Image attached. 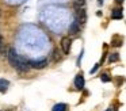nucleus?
I'll return each mask as SVG.
<instances>
[{"label": "nucleus", "mask_w": 126, "mask_h": 111, "mask_svg": "<svg viewBox=\"0 0 126 111\" xmlns=\"http://www.w3.org/2000/svg\"><path fill=\"white\" fill-rule=\"evenodd\" d=\"M85 0H75V5H79V7H84Z\"/></svg>", "instance_id": "15"}, {"label": "nucleus", "mask_w": 126, "mask_h": 111, "mask_svg": "<svg viewBox=\"0 0 126 111\" xmlns=\"http://www.w3.org/2000/svg\"><path fill=\"white\" fill-rule=\"evenodd\" d=\"M100 80L104 81V83H109V81H111V77H110L109 73H103V75L100 76Z\"/></svg>", "instance_id": "13"}, {"label": "nucleus", "mask_w": 126, "mask_h": 111, "mask_svg": "<svg viewBox=\"0 0 126 111\" xmlns=\"http://www.w3.org/2000/svg\"><path fill=\"white\" fill-rule=\"evenodd\" d=\"M29 68H30L29 62L26 61L25 58H22V57L19 56V58H18V64H16V66H15V69L19 70V72H27Z\"/></svg>", "instance_id": "3"}, {"label": "nucleus", "mask_w": 126, "mask_h": 111, "mask_svg": "<svg viewBox=\"0 0 126 111\" xmlns=\"http://www.w3.org/2000/svg\"><path fill=\"white\" fill-rule=\"evenodd\" d=\"M98 68H99V64H96V65H95V66H94V68H92V69H91V70H90V72H91V73H92V75H94V73H95V72H96V70H98Z\"/></svg>", "instance_id": "16"}, {"label": "nucleus", "mask_w": 126, "mask_h": 111, "mask_svg": "<svg viewBox=\"0 0 126 111\" xmlns=\"http://www.w3.org/2000/svg\"><path fill=\"white\" fill-rule=\"evenodd\" d=\"M8 85H10V81L8 80H6V79H0V92H1V94L7 92Z\"/></svg>", "instance_id": "8"}, {"label": "nucleus", "mask_w": 126, "mask_h": 111, "mask_svg": "<svg viewBox=\"0 0 126 111\" xmlns=\"http://www.w3.org/2000/svg\"><path fill=\"white\" fill-rule=\"evenodd\" d=\"M123 14H122V8H114L112 10V14H111V18L112 19H122Z\"/></svg>", "instance_id": "9"}, {"label": "nucleus", "mask_w": 126, "mask_h": 111, "mask_svg": "<svg viewBox=\"0 0 126 111\" xmlns=\"http://www.w3.org/2000/svg\"><path fill=\"white\" fill-rule=\"evenodd\" d=\"M7 58H8V62H10V65L11 66H16V64H18V58H19V56H18V53L15 51V49H10L8 50V54H7Z\"/></svg>", "instance_id": "2"}, {"label": "nucleus", "mask_w": 126, "mask_h": 111, "mask_svg": "<svg viewBox=\"0 0 126 111\" xmlns=\"http://www.w3.org/2000/svg\"><path fill=\"white\" fill-rule=\"evenodd\" d=\"M0 15H1V11H0Z\"/></svg>", "instance_id": "19"}, {"label": "nucleus", "mask_w": 126, "mask_h": 111, "mask_svg": "<svg viewBox=\"0 0 126 111\" xmlns=\"http://www.w3.org/2000/svg\"><path fill=\"white\" fill-rule=\"evenodd\" d=\"M71 43H72V41H71V38H68V37H64L63 39H61V49H63L64 54L69 53V50H71Z\"/></svg>", "instance_id": "4"}, {"label": "nucleus", "mask_w": 126, "mask_h": 111, "mask_svg": "<svg viewBox=\"0 0 126 111\" xmlns=\"http://www.w3.org/2000/svg\"><path fill=\"white\" fill-rule=\"evenodd\" d=\"M4 53V41L3 38H1V35H0V56Z\"/></svg>", "instance_id": "14"}, {"label": "nucleus", "mask_w": 126, "mask_h": 111, "mask_svg": "<svg viewBox=\"0 0 126 111\" xmlns=\"http://www.w3.org/2000/svg\"><path fill=\"white\" fill-rule=\"evenodd\" d=\"M75 87L77 89H83V87H84V77H83V75H77L75 77Z\"/></svg>", "instance_id": "6"}, {"label": "nucleus", "mask_w": 126, "mask_h": 111, "mask_svg": "<svg viewBox=\"0 0 126 111\" xmlns=\"http://www.w3.org/2000/svg\"><path fill=\"white\" fill-rule=\"evenodd\" d=\"M118 60H119V54H118V53L110 54V58H109L110 62H115V61H118Z\"/></svg>", "instance_id": "12"}, {"label": "nucleus", "mask_w": 126, "mask_h": 111, "mask_svg": "<svg viewBox=\"0 0 126 111\" xmlns=\"http://www.w3.org/2000/svg\"><path fill=\"white\" fill-rule=\"evenodd\" d=\"M98 3H99V4H100V5H102V4H103V0H99V1H98Z\"/></svg>", "instance_id": "18"}, {"label": "nucleus", "mask_w": 126, "mask_h": 111, "mask_svg": "<svg viewBox=\"0 0 126 111\" xmlns=\"http://www.w3.org/2000/svg\"><path fill=\"white\" fill-rule=\"evenodd\" d=\"M76 20L79 22L80 24L85 23V20H87V14H85L84 7H79V5H76Z\"/></svg>", "instance_id": "1"}, {"label": "nucleus", "mask_w": 126, "mask_h": 111, "mask_svg": "<svg viewBox=\"0 0 126 111\" xmlns=\"http://www.w3.org/2000/svg\"><path fill=\"white\" fill-rule=\"evenodd\" d=\"M31 68H34V69H44V68H46L47 65V61L46 60H42V61H34V62H30Z\"/></svg>", "instance_id": "5"}, {"label": "nucleus", "mask_w": 126, "mask_h": 111, "mask_svg": "<svg viewBox=\"0 0 126 111\" xmlns=\"http://www.w3.org/2000/svg\"><path fill=\"white\" fill-rule=\"evenodd\" d=\"M68 110V106L65 103H57L54 107L52 108V111H66Z\"/></svg>", "instance_id": "10"}, {"label": "nucleus", "mask_w": 126, "mask_h": 111, "mask_svg": "<svg viewBox=\"0 0 126 111\" xmlns=\"http://www.w3.org/2000/svg\"><path fill=\"white\" fill-rule=\"evenodd\" d=\"M117 3H118V4H122V3H123V0H117Z\"/></svg>", "instance_id": "17"}, {"label": "nucleus", "mask_w": 126, "mask_h": 111, "mask_svg": "<svg viewBox=\"0 0 126 111\" xmlns=\"http://www.w3.org/2000/svg\"><path fill=\"white\" fill-rule=\"evenodd\" d=\"M112 46H121L122 45V38H119V37H114L112 38V43H111Z\"/></svg>", "instance_id": "11"}, {"label": "nucleus", "mask_w": 126, "mask_h": 111, "mask_svg": "<svg viewBox=\"0 0 126 111\" xmlns=\"http://www.w3.org/2000/svg\"><path fill=\"white\" fill-rule=\"evenodd\" d=\"M69 32L71 34H77V32H80V23L75 19V22H72L71 27H69Z\"/></svg>", "instance_id": "7"}]
</instances>
